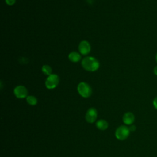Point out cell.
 I'll return each instance as SVG.
<instances>
[{"label": "cell", "mask_w": 157, "mask_h": 157, "mask_svg": "<svg viewBox=\"0 0 157 157\" xmlns=\"http://www.w3.org/2000/svg\"><path fill=\"white\" fill-rule=\"evenodd\" d=\"M82 66L86 71L93 72L98 69L99 63L96 58L93 56H86L82 59Z\"/></svg>", "instance_id": "cell-1"}, {"label": "cell", "mask_w": 157, "mask_h": 157, "mask_svg": "<svg viewBox=\"0 0 157 157\" xmlns=\"http://www.w3.org/2000/svg\"><path fill=\"white\" fill-rule=\"evenodd\" d=\"M77 91L82 97L87 98L91 95L92 89L87 83L82 82L77 85Z\"/></svg>", "instance_id": "cell-2"}, {"label": "cell", "mask_w": 157, "mask_h": 157, "mask_svg": "<svg viewBox=\"0 0 157 157\" xmlns=\"http://www.w3.org/2000/svg\"><path fill=\"white\" fill-rule=\"evenodd\" d=\"M59 77L55 74H52L48 75L45 80V85L47 88L49 90L54 89L56 88L59 83Z\"/></svg>", "instance_id": "cell-3"}, {"label": "cell", "mask_w": 157, "mask_h": 157, "mask_svg": "<svg viewBox=\"0 0 157 157\" xmlns=\"http://www.w3.org/2000/svg\"><path fill=\"white\" fill-rule=\"evenodd\" d=\"M130 130L129 128H128L126 126L122 125L119 126L115 131V137L117 139L123 140L128 138V137L129 135Z\"/></svg>", "instance_id": "cell-4"}, {"label": "cell", "mask_w": 157, "mask_h": 157, "mask_svg": "<svg viewBox=\"0 0 157 157\" xmlns=\"http://www.w3.org/2000/svg\"><path fill=\"white\" fill-rule=\"evenodd\" d=\"M15 96L19 99H23L28 96V90L23 85L17 86L13 90Z\"/></svg>", "instance_id": "cell-5"}, {"label": "cell", "mask_w": 157, "mask_h": 157, "mask_svg": "<svg viewBox=\"0 0 157 157\" xmlns=\"http://www.w3.org/2000/svg\"><path fill=\"white\" fill-rule=\"evenodd\" d=\"M97 117H98L97 110L94 107H91L87 110L86 113L85 119L88 123H93L96 121Z\"/></svg>", "instance_id": "cell-6"}, {"label": "cell", "mask_w": 157, "mask_h": 157, "mask_svg": "<svg viewBox=\"0 0 157 157\" xmlns=\"http://www.w3.org/2000/svg\"><path fill=\"white\" fill-rule=\"evenodd\" d=\"M79 52L83 55L88 54L91 50V46L90 43L86 40H82L78 45Z\"/></svg>", "instance_id": "cell-7"}, {"label": "cell", "mask_w": 157, "mask_h": 157, "mask_svg": "<svg viewBox=\"0 0 157 157\" xmlns=\"http://www.w3.org/2000/svg\"><path fill=\"white\" fill-rule=\"evenodd\" d=\"M134 115L131 112H126L123 116V121L125 124L131 125L134 121Z\"/></svg>", "instance_id": "cell-8"}, {"label": "cell", "mask_w": 157, "mask_h": 157, "mask_svg": "<svg viewBox=\"0 0 157 157\" xmlns=\"http://www.w3.org/2000/svg\"><path fill=\"white\" fill-rule=\"evenodd\" d=\"M68 58L71 62L77 63L78 61H79L80 60L81 55L79 53H78L77 52H71L69 54Z\"/></svg>", "instance_id": "cell-9"}, {"label": "cell", "mask_w": 157, "mask_h": 157, "mask_svg": "<svg viewBox=\"0 0 157 157\" xmlns=\"http://www.w3.org/2000/svg\"><path fill=\"white\" fill-rule=\"evenodd\" d=\"M96 126L98 129L104 131V130H105L107 129V128L109 126V124L106 120H103V119H100L96 121Z\"/></svg>", "instance_id": "cell-10"}, {"label": "cell", "mask_w": 157, "mask_h": 157, "mask_svg": "<svg viewBox=\"0 0 157 157\" xmlns=\"http://www.w3.org/2000/svg\"><path fill=\"white\" fill-rule=\"evenodd\" d=\"M26 102L31 105H35L37 103V99L35 96L29 95L26 97Z\"/></svg>", "instance_id": "cell-11"}, {"label": "cell", "mask_w": 157, "mask_h": 157, "mask_svg": "<svg viewBox=\"0 0 157 157\" xmlns=\"http://www.w3.org/2000/svg\"><path fill=\"white\" fill-rule=\"evenodd\" d=\"M42 72L45 74L46 75H50L52 74V67L48 66V65H44L42 67Z\"/></svg>", "instance_id": "cell-12"}, {"label": "cell", "mask_w": 157, "mask_h": 157, "mask_svg": "<svg viewBox=\"0 0 157 157\" xmlns=\"http://www.w3.org/2000/svg\"><path fill=\"white\" fill-rule=\"evenodd\" d=\"M6 4L9 6H12L15 3L16 0H5Z\"/></svg>", "instance_id": "cell-13"}, {"label": "cell", "mask_w": 157, "mask_h": 157, "mask_svg": "<svg viewBox=\"0 0 157 157\" xmlns=\"http://www.w3.org/2000/svg\"><path fill=\"white\" fill-rule=\"evenodd\" d=\"M153 105L156 109H157V96L153 100Z\"/></svg>", "instance_id": "cell-14"}, {"label": "cell", "mask_w": 157, "mask_h": 157, "mask_svg": "<svg viewBox=\"0 0 157 157\" xmlns=\"http://www.w3.org/2000/svg\"><path fill=\"white\" fill-rule=\"evenodd\" d=\"M129 129L130 131H134L136 130V126H135V125H131V126L129 128Z\"/></svg>", "instance_id": "cell-15"}, {"label": "cell", "mask_w": 157, "mask_h": 157, "mask_svg": "<svg viewBox=\"0 0 157 157\" xmlns=\"http://www.w3.org/2000/svg\"><path fill=\"white\" fill-rule=\"evenodd\" d=\"M154 73L157 75V66H156L155 68H154Z\"/></svg>", "instance_id": "cell-16"}, {"label": "cell", "mask_w": 157, "mask_h": 157, "mask_svg": "<svg viewBox=\"0 0 157 157\" xmlns=\"http://www.w3.org/2000/svg\"><path fill=\"white\" fill-rule=\"evenodd\" d=\"M156 61H157V54H156Z\"/></svg>", "instance_id": "cell-17"}]
</instances>
